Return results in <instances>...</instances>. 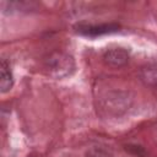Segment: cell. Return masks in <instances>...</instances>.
Returning a JSON list of instances; mask_svg holds the SVG:
<instances>
[{"instance_id": "6da1fadb", "label": "cell", "mask_w": 157, "mask_h": 157, "mask_svg": "<svg viewBox=\"0 0 157 157\" xmlns=\"http://www.w3.org/2000/svg\"><path fill=\"white\" fill-rule=\"evenodd\" d=\"M75 67L74 59L65 53H54L52 54L44 64V69L47 70L48 75L55 77V78H61L71 74V71Z\"/></svg>"}, {"instance_id": "7a4b0ae2", "label": "cell", "mask_w": 157, "mask_h": 157, "mask_svg": "<svg viewBox=\"0 0 157 157\" xmlns=\"http://www.w3.org/2000/svg\"><path fill=\"white\" fill-rule=\"evenodd\" d=\"M130 104V99L126 93L114 92L107 96V98H103L102 102V109L107 110L108 113L114 112V114H119L124 112Z\"/></svg>"}, {"instance_id": "3957f363", "label": "cell", "mask_w": 157, "mask_h": 157, "mask_svg": "<svg viewBox=\"0 0 157 157\" xmlns=\"http://www.w3.org/2000/svg\"><path fill=\"white\" fill-rule=\"evenodd\" d=\"M103 60L107 65H109L112 67H119L128 63L129 53L123 48H113L104 53Z\"/></svg>"}, {"instance_id": "277c9868", "label": "cell", "mask_w": 157, "mask_h": 157, "mask_svg": "<svg viewBox=\"0 0 157 157\" xmlns=\"http://www.w3.org/2000/svg\"><path fill=\"white\" fill-rule=\"evenodd\" d=\"M118 28H119L118 25L109 23V25H98V26H80L77 31L86 36H101V34L115 32Z\"/></svg>"}, {"instance_id": "5b68a950", "label": "cell", "mask_w": 157, "mask_h": 157, "mask_svg": "<svg viewBox=\"0 0 157 157\" xmlns=\"http://www.w3.org/2000/svg\"><path fill=\"white\" fill-rule=\"evenodd\" d=\"M12 87V75L10 71V65L1 60L0 63V90L2 93L10 91Z\"/></svg>"}, {"instance_id": "8992f818", "label": "cell", "mask_w": 157, "mask_h": 157, "mask_svg": "<svg viewBox=\"0 0 157 157\" xmlns=\"http://www.w3.org/2000/svg\"><path fill=\"white\" fill-rule=\"evenodd\" d=\"M85 157H114V156L112 155L110 151H108L103 147L94 146V147H91L90 150L86 151Z\"/></svg>"}]
</instances>
